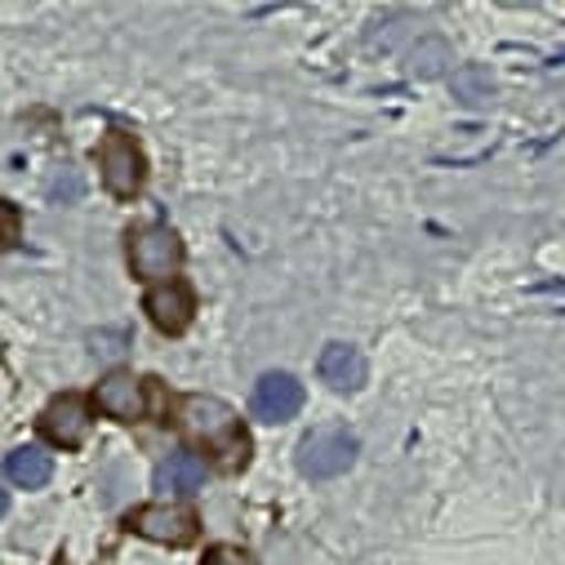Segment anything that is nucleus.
<instances>
[{"mask_svg": "<svg viewBox=\"0 0 565 565\" xmlns=\"http://www.w3.org/2000/svg\"><path fill=\"white\" fill-rule=\"evenodd\" d=\"M317 374L334 392H356L365 383V356L352 343H326L321 356H317Z\"/></svg>", "mask_w": 565, "mask_h": 565, "instance_id": "9d476101", "label": "nucleus"}, {"mask_svg": "<svg viewBox=\"0 0 565 565\" xmlns=\"http://www.w3.org/2000/svg\"><path fill=\"white\" fill-rule=\"evenodd\" d=\"M205 565H258V556L245 552V547H236V543H214L205 552Z\"/></svg>", "mask_w": 565, "mask_h": 565, "instance_id": "dca6fc26", "label": "nucleus"}, {"mask_svg": "<svg viewBox=\"0 0 565 565\" xmlns=\"http://www.w3.org/2000/svg\"><path fill=\"white\" fill-rule=\"evenodd\" d=\"M41 437L63 446V450H76L85 437H89V401L81 392H63L54 396L45 409H41Z\"/></svg>", "mask_w": 565, "mask_h": 565, "instance_id": "423d86ee", "label": "nucleus"}, {"mask_svg": "<svg viewBox=\"0 0 565 565\" xmlns=\"http://www.w3.org/2000/svg\"><path fill=\"white\" fill-rule=\"evenodd\" d=\"M450 94H455L459 107L481 111V107L494 103L499 85H494V72H490L486 63H463V67H455V76H450Z\"/></svg>", "mask_w": 565, "mask_h": 565, "instance_id": "f8f14e48", "label": "nucleus"}, {"mask_svg": "<svg viewBox=\"0 0 565 565\" xmlns=\"http://www.w3.org/2000/svg\"><path fill=\"white\" fill-rule=\"evenodd\" d=\"M98 174H103V188L116 196V201H134L148 183V157L138 148V138L111 129L103 143H98Z\"/></svg>", "mask_w": 565, "mask_h": 565, "instance_id": "7ed1b4c3", "label": "nucleus"}, {"mask_svg": "<svg viewBox=\"0 0 565 565\" xmlns=\"http://www.w3.org/2000/svg\"><path fill=\"white\" fill-rule=\"evenodd\" d=\"M125 530L138 534V539H152V543H170V547H188L201 530L196 512L192 508H179V503H148V508H134L125 516Z\"/></svg>", "mask_w": 565, "mask_h": 565, "instance_id": "39448f33", "label": "nucleus"}, {"mask_svg": "<svg viewBox=\"0 0 565 565\" xmlns=\"http://www.w3.org/2000/svg\"><path fill=\"white\" fill-rule=\"evenodd\" d=\"M303 409V383L286 370H271L254 383V414L263 423H290Z\"/></svg>", "mask_w": 565, "mask_h": 565, "instance_id": "6e6552de", "label": "nucleus"}, {"mask_svg": "<svg viewBox=\"0 0 565 565\" xmlns=\"http://www.w3.org/2000/svg\"><path fill=\"white\" fill-rule=\"evenodd\" d=\"M201 486H205V463H201L192 450H174V455L157 468V490H166V494L188 499V494H196Z\"/></svg>", "mask_w": 565, "mask_h": 565, "instance_id": "ddd939ff", "label": "nucleus"}, {"mask_svg": "<svg viewBox=\"0 0 565 565\" xmlns=\"http://www.w3.org/2000/svg\"><path fill=\"white\" fill-rule=\"evenodd\" d=\"M89 352H94V356H103V361L120 356V352H125V330H107V334H94V339H89Z\"/></svg>", "mask_w": 565, "mask_h": 565, "instance_id": "f3484780", "label": "nucleus"}, {"mask_svg": "<svg viewBox=\"0 0 565 565\" xmlns=\"http://www.w3.org/2000/svg\"><path fill=\"white\" fill-rule=\"evenodd\" d=\"M179 418H183V433H188V437H196L201 446H210L214 455H223L232 468H236V463L245 468V459H249V437H245L241 418H236V409H232L227 401L205 396V392H192V396H183Z\"/></svg>", "mask_w": 565, "mask_h": 565, "instance_id": "f257e3e1", "label": "nucleus"}, {"mask_svg": "<svg viewBox=\"0 0 565 565\" xmlns=\"http://www.w3.org/2000/svg\"><path fill=\"white\" fill-rule=\"evenodd\" d=\"M6 477H10V486H19V490H41V486H50V477H54V459H50L41 446H19V450L6 455Z\"/></svg>", "mask_w": 565, "mask_h": 565, "instance_id": "4468645a", "label": "nucleus"}, {"mask_svg": "<svg viewBox=\"0 0 565 565\" xmlns=\"http://www.w3.org/2000/svg\"><path fill=\"white\" fill-rule=\"evenodd\" d=\"M129 267H134V276H143V280H152V276H170L174 280V271L183 267L179 232L166 227V223L129 232Z\"/></svg>", "mask_w": 565, "mask_h": 565, "instance_id": "20e7f679", "label": "nucleus"}, {"mask_svg": "<svg viewBox=\"0 0 565 565\" xmlns=\"http://www.w3.org/2000/svg\"><path fill=\"white\" fill-rule=\"evenodd\" d=\"M405 23H409V14L405 10H392V14H383V19H374L370 28H365V45L370 50H392L396 41H401V32H405Z\"/></svg>", "mask_w": 565, "mask_h": 565, "instance_id": "2eb2a0df", "label": "nucleus"}, {"mask_svg": "<svg viewBox=\"0 0 565 565\" xmlns=\"http://www.w3.org/2000/svg\"><path fill=\"white\" fill-rule=\"evenodd\" d=\"M143 387H148L143 379L116 370V374H107V379L98 383L94 401H98V409H103L107 418H116V423H138V418H148V396H143Z\"/></svg>", "mask_w": 565, "mask_h": 565, "instance_id": "1a4fd4ad", "label": "nucleus"}, {"mask_svg": "<svg viewBox=\"0 0 565 565\" xmlns=\"http://www.w3.org/2000/svg\"><path fill=\"white\" fill-rule=\"evenodd\" d=\"M356 459H361V441L348 428H312L295 450V468L308 481H334V477L352 472Z\"/></svg>", "mask_w": 565, "mask_h": 565, "instance_id": "f03ea898", "label": "nucleus"}, {"mask_svg": "<svg viewBox=\"0 0 565 565\" xmlns=\"http://www.w3.org/2000/svg\"><path fill=\"white\" fill-rule=\"evenodd\" d=\"M19 241V210L6 201V245H14Z\"/></svg>", "mask_w": 565, "mask_h": 565, "instance_id": "a211bd4d", "label": "nucleus"}, {"mask_svg": "<svg viewBox=\"0 0 565 565\" xmlns=\"http://www.w3.org/2000/svg\"><path fill=\"white\" fill-rule=\"evenodd\" d=\"M143 312L152 317V326L161 334H183L196 317V295H192L188 280L174 276V280H166V286H152L143 295Z\"/></svg>", "mask_w": 565, "mask_h": 565, "instance_id": "0eeeda50", "label": "nucleus"}, {"mask_svg": "<svg viewBox=\"0 0 565 565\" xmlns=\"http://www.w3.org/2000/svg\"><path fill=\"white\" fill-rule=\"evenodd\" d=\"M450 63H455V45L446 36H437V32L418 36L405 50V76H414V81H437V76L450 72Z\"/></svg>", "mask_w": 565, "mask_h": 565, "instance_id": "9b49d317", "label": "nucleus"}]
</instances>
